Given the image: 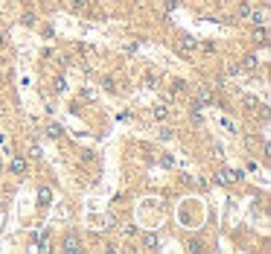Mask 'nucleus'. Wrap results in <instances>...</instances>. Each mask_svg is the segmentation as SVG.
Masks as SVG:
<instances>
[{
    "label": "nucleus",
    "instance_id": "1",
    "mask_svg": "<svg viewBox=\"0 0 271 254\" xmlns=\"http://www.w3.org/2000/svg\"><path fill=\"white\" fill-rule=\"evenodd\" d=\"M140 237V245L146 248V251H158L160 248V237H158V231H146V234H137Z\"/></svg>",
    "mask_w": 271,
    "mask_h": 254
},
{
    "label": "nucleus",
    "instance_id": "2",
    "mask_svg": "<svg viewBox=\"0 0 271 254\" xmlns=\"http://www.w3.org/2000/svg\"><path fill=\"white\" fill-rule=\"evenodd\" d=\"M152 117L158 120V123H166V120L172 117V108L166 105V102H158V105L152 108Z\"/></svg>",
    "mask_w": 271,
    "mask_h": 254
},
{
    "label": "nucleus",
    "instance_id": "3",
    "mask_svg": "<svg viewBox=\"0 0 271 254\" xmlns=\"http://www.w3.org/2000/svg\"><path fill=\"white\" fill-rule=\"evenodd\" d=\"M251 9H254V6H251L248 0H239L236 6H234V21H236V18H242V21H248V18H251Z\"/></svg>",
    "mask_w": 271,
    "mask_h": 254
},
{
    "label": "nucleus",
    "instance_id": "4",
    "mask_svg": "<svg viewBox=\"0 0 271 254\" xmlns=\"http://www.w3.org/2000/svg\"><path fill=\"white\" fill-rule=\"evenodd\" d=\"M239 68H242V73H254V70L260 68V59H256V53H248V56L239 62Z\"/></svg>",
    "mask_w": 271,
    "mask_h": 254
},
{
    "label": "nucleus",
    "instance_id": "5",
    "mask_svg": "<svg viewBox=\"0 0 271 254\" xmlns=\"http://www.w3.org/2000/svg\"><path fill=\"white\" fill-rule=\"evenodd\" d=\"M196 50H198V44H196L192 38H181V41H178V53H181V56H196Z\"/></svg>",
    "mask_w": 271,
    "mask_h": 254
},
{
    "label": "nucleus",
    "instance_id": "6",
    "mask_svg": "<svg viewBox=\"0 0 271 254\" xmlns=\"http://www.w3.org/2000/svg\"><path fill=\"white\" fill-rule=\"evenodd\" d=\"M44 132H47V137H52V140H62V137H64V129H62L58 123H44Z\"/></svg>",
    "mask_w": 271,
    "mask_h": 254
},
{
    "label": "nucleus",
    "instance_id": "7",
    "mask_svg": "<svg viewBox=\"0 0 271 254\" xmlns=\"http://www.w3.org/2000/svg\"><path fill=\"white\" fill-rule=\"evenodd\" d=\"M62 248H64V251H82V242H79V239L73 237V234H68V239H64V242H62Z\"/></svg>",
    "mask_w": 271,
    "mask_h": 254
},
{
    "label": "nucleus",
    "instance_id": "8",
    "mask_svg": "<svg viewBox=\"0 0 271 254\" xmlns=\"http://www.w3.org/2000/svg\"><path fill=\"white\" fill-rule=\"evenodd\" d=\"M216 184H222V187H230L234 181H230V169H216Z\"/></svg>",
    "mask_w": 271,
    "mask_h": 254
},
{
    "label": "nucleus",
    "instance_id": "9",
    "mask_svg": "<svg viewBox=\"0 0 271 254\" xmlns=\"http://www.w3.org/2000/svg\"><path fill=\"white\" fill-rule=\"evenodd\" d=\"M260 41V47H266L268 44V33H266V27L262 24H256V30H254V44Z\"/></svg>",
    "mask_w": 271,
    "mask_h": 254
},
{
    "label": "nucleus",
    "instance_id": "10",
    "mask_svg": "<svg viewBox=\"0 0 271 254\" xmlns=\"http://www.w3.org/2000/svg\"><path fill=\"white\" fill-rule=\"evenodd\" d=\"M50 202H52V193H50V187H41V190H38V207H47Z\"/></svg>",
    "mask_w": 271,
    "mask_h": 254
},
{
    "label": "nucleus",
    "instance_id": "11",
    "mask_svg": "<svg viewBox=\"0 0 271 254\" xmlns=\"http://www.w3.org/2000/svg\"><path fill=\"white\" fill-rule=\"evenodd\" d=\"M12 172L15 175H26V158H12Z\"/></svg>",
    "mask_w": 271,
    "mask_h": 254
},
{
    "label": "nucleus",
    "instance_id": "12",
    "mask_svg": "<svg viewBox=\"0 0 271 254\" xmlns=\"http://www.w3.org/2000/svg\"><path fill=\"white\" fill-rule=\"evenodd\" d=\"M68 79H64V76H56V79H52V91H56V94H68Z\"/></svg>",
    "mask_w": 271,
    "mask_h": 254
},
{
    "label": "nucleus",
    "instance_id": "13",
    "mask_svg": "<svg viewBox=\"0 0 271 254\" xmlns=\"http://www.w3.org/2000/svg\"><path fill=\"white\" fill-rule=\"evenodd\" d=\"M102 88H105L108 94H120V85H117L114 76H105V79H102Z\"/></svg>",
    "mask_w": 271,
    "mask_h": 254
},
{
    "label": "nucleus",
    "instance_id": "14",
    "mask_svg": "<svg viewBox=\"0 0 271 254\" xmlns=\"http://www.w3.org/2000/svg\"><path fill=\"white\" fill-rule=\"evenodd\" d=\"M248 21H254V24H266V9H251V18Z\"/></svg>",
    "mask_w": 271,
    "mask_h": 254
},
{
    "label": "nucleus",
    "instance_id": "15",
    "mask_svg": "<svg viewBox=\"0 0 271 254\" xmlns=\"http://www.w3.org/2000/svg\"><path fill=\"white\" fill-rule=\"evenodd\" d=\"M158 137H160V140H172V137H175V129H170V126H160V129H158Z\"/></svg>",
    "mask_w": 271,
    "mask_h": 254
},
{
    "label": "nucleus",
    "instance_id": "16",
    "mask_svg": "<svg viewBox=\"0 0 271 254\" xmlns=\"http://www.w3.org/2000/svg\"><path fill=\"white\" fill-rule=\"evenodd\" d=\"M242 105H245V108H248V111H256V105H260V100H256L254 94H248V97H245V100H242Z\"/></svg>",
    "mask_w": 271,
    "mask_h": 254
},
{
    "label": "nucleus",
    "instance_id": "17",
    "mask_svg": "<svg viewBox=\"0 0 271 254\" xmlns=\"http://www.w3.org/2000/svg\"><path fill=\"white\" fill-rule=\"evenodd\" d=\"M41 146H38V143H30V158H26V161H41Z\"/></svg>",
    "mask_w": 271,
    "mask_h": 254
},
{
    "label": "nucleus",
    "instance_id": "18",
    "mask_svg": "<svg viewBox=\"0 0 271 254\" xmlns=\"http://www.w3.org/2000/svg\"><path fill=\"white\" fill-rule=\"evenodd\" d=\"M70 9H73V12H85L88 0H70Z\"/></svg>",
    "mask_w": 271,
    "mask_h": 254
},
{
    "label": "nucleus",
    "instance_id": "19",
    "mask_svg": "<svg viewBox=\"0 0 271 254\" xmlns=\"http://www.w3.org/2000/svg\"><path fill=\"white\" fill-rule=\"evenodd\" d=\"M224 73H228V76H239V73H242V68H239L236 62H230V65L224 68Z\"/></svg>",
    "mask_w": 271,
    "mask_h": 254
},
{
    "label": "nucleus",
    "instance_id": "20",
    "mask_svg": "<svg viewBox=\"0 0 271 254\" xmlns=\"http://www.w3.org/2000/svg\"><path fill=\"white\" fill-rule=\"evenodd\" d=\"M172 91H175V94H190V88H186V82H181V79H178V82L172 85Z\"/></svg>",
    "mask_w": 271,
    "mask_h": 254
},
{
    "label": "nucleus",
    "instance_id": "21",
    "mask_svg": "<svg viewBox=\"0 0 271 254\" xmlns=\"http://www.w3.org/2000/svg\"><path fill=\"white\" fill-rule=\"evenodd\" d=\"M184 248H186V251H198V248H202V242H196V239H186Z\"/></svg>",
    "mask_w": 271,
    "mask_h": 254
},
{
    "label": "nucleus",
    "instance_id": "22",
    "mask_svg": "<svg viewBox=\"0 0 271 254\" xmlns=\"http://www.w3.org/2000/svg\"><path fill=\"white\" fill-rule=\"evenodd\" d=\"M26 27H35V12H24V18H20Z\"/></svg>",
    "mask_w": 271,
    "mask_h": 254
},
{
    "label": "nucleus",
    "instance_id": "23",
    "mask_svg": "<svg viewBox=\"0 0 271 254\" xmlns=\"http://www.w3.org/2000/svg\"><path fill=\"white\" fill-rule=\"evenodd\" d=\"M137 234H140V231H137L134 225H126V228H122V237H137Z\"/></svg>",
    "mask_w": 271,
    "mask_h": 254
},
{
    "label": "nucleus",
    "instance_id": "24",
    "mask_svg": "<svg viewBox=\"0 0 271 254\" xmlns=\"http://www.w3.org/2000/svg\"><path fill=\"white\" fill-rule=\"evenodd\" d=\"M198 50H204V53H216V44H213V41H204Z\"/></svg>",
    "mask_w": 271,
    "mask_h": 254
},
{
    "label": "nucleus",
    "instance_id": "25",
    "mask_svg": "<svg viewBox=\"0 0 271 254\" xmlns=\"http://www.w3.org/2000/svg\"><path fill=\"white\" fill-rule=\"evenodd\" d=\"M76 53H82V56H88V53H90V47H88L85 41H79V44H76Z\"/></svg>",
    "mask_w": 271,
    "mask_h": 254
},
{
    "label": "nucleus",
    "instance_id": "26",
    "mask_svg": "<svg viewBox=\"0 0 271 254\" xmlns=\"http://www.w3.org/2000/svg\"><path fill=\"white\" fill-rule=\"evenodd\" d=\"M160 164H164V167H175V158H172V155H164Z\"/></svg>",
    "mask_w": 271,
    "mask_h": 254
},
{
    "label": "nucleus",
    "instance_id": "27",
    "mask_svg": "<svg viewBox=\"0 0 271 254\" xmlns=\"http://www.w3.org/2000/svg\"><path fill=\"white\" fill-rule=\"evenodd\" d=\"M164 9L172 12V9H178V0H164Z\"/></svg>",
    "mask_w": 271,
    "mask_h": 254
},
{
    "label": "nucleus",
    "instance_id": "28",
    "mask_svg": "<svg viewBox=\"0 0 271 254\" xmlns=\"http://www.w3.org/2000/svg\"><path fill=\"white\" fill-rule=\"evenodd\" d=\"M82 100H85V102L94 100V91H90V88H85V91H82Z\"/></svg>",
    "mask_w": 271,
    "mask_h": 254
},
{
    "label": "nucleus",
    "instance_id": "29",
    "mask_svg": "<svg viewBox=\"0 0 271 254\" xmlns=\"http://www.w3.org/2000/svg\"><path fill=\"white\" fill-rule=\"evenodd\" d=\"M9 44V38H6V33H0V47H6Z\"/></svg>",
    "mask_w": 271,
    "mask_h": 254
},
{
    "label": "nucleus",
    "instance_id": "30",
    "mask_svg": "<svg viewBox=\"0 0 271 254\" xmlns=\"http://www.w3.org/2000/svg\"><path fill=\"white\" fill-rule=\"evenodd\" d=\"M0 172H3V164H0Z\"/></svg>",
    "mask_w": 271,
    "mask_h": 254
},
{
    "label": "nucleus",
    "instance_id": "31",
    "mask_svg": "<svg viewBox=\"0 0 271 254\" xmlns=\"http://www.w3.org/2000/svg\"><path fill=\"white\" fill-rule=\"evenodd\" d=\"M204 3H207V0H204Z\"/></svg>",
    "mask_w": 271,
    "mask_h": 254
}]
</instances>
